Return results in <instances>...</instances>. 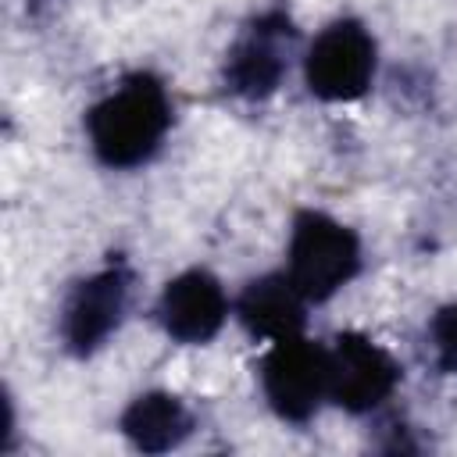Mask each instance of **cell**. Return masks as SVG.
Segmentation results:
<instances>
[{
  "label": "cell",
  "mask_w": 457,
  "mask_h": 457,
  "mask_svg": "<svg viewBox=\"0 0 457 457\" xmlns=\"http://www.w3.org/2000/svg\"><path fill=\"white\" fill-rule=\"evenodd\" d=\"M168 118L164 86L154 75H132L89 111L93 150L111 168H132L157 150Z\"/></svg>",
  "instance_id": "obj_1"
},
{
  "label": "cell",
  "mask_w": 457,
  "mask_h": 457,
  "mask_svg": "<svg viewBox=\"0 0 457 457\" xmlns=\"http://www.w3.org/2000/svg\"><path fill=\"white\" fill-rule=\"evenodd\" d=\"M361 250L346 225L325 214H300L289 239V278L307 300H325L357 271Z\"/></svg>",
  "instance_id": "obj_2"
},
{
  "label": "cell",
  "mask_w": 457,
  "mask_h": 457,
  "mask_svg": "<svg viewBox=\"0 0 457 457\" xmlns=\"http://www.w3.org/2000/svg\"><path fill=\"white\" fill-rule=\"evenodd\" d=\"M307 86L321 100H357L375 75V43L357 21L328 25L307 50Z\"/></svg>",
  "instance_id": "obj_3"
},
{
  "label": "cell",
  "mask_w": 457,
  "mask_h": 457,
  "mask_svg": "<svg viewBox=\"0 0 457 457\" xmlns=\"http://www.w3.org/2000/svg\"><path fill=\"white\" fill-rule=\"evenodd\" d=\"M261 382H264L268 403L282 418L303 421L328 396V350L300 336L278 339L275 350L264 357Z\"/></svg>",
  "instance_id": "obj_4"
},
{
  "label": "cell",
  "mask_w": 457,
  "mask_h": 457,
  "mask_svg": "<svg viewBox=\"0 0 457 457\" xmlns=\"http://www.w3.org/2000/svg\"><path fill=\"white\" fill-rule=\"evenodd\" d=\"M396 378L400 371L393 357L364 336L346 332L328 350V396L353 414L378 407L393 393Z\"/></svg>",
  "instance_id": "obj_5"
},
{
  "label": "cell",
  "mask_w": 457,
  "mask_h": 457,
  "mask_svg": "<svg viewBox=\"0 0 457 457\" xmlns=\"http://www.w3.org/2000/svg\"><path fill=\"white\" fill-rule=\"evenodd\" d=\"M129 300V275L121 268H107L75 286L64 303V339L75 353L96 350L111 328H118Z\"/></svg>",
  "instance_id": "obj_6"
},
{
  "label": "cell",
  "mask_w": 457,
  "mask_h": 457,
  "mask_svg": "<svg viewBox=\"0 0 457 457\" xmlns=\"http://www.w3.org/2000/svg\"><path fill=\"white\" fill-rule=\"evenodd\" d=\"M286 39H289V21L282 14L261 18L228 54V64H225L228 89L239 96H268L286 71V61H282Z\"/></svg>",
  "instance_id": "obj_7"
},
{
  "label": "cell",
  "mask_w": 457,
  "mask_h": 457,
  "mask_svg": "<svg viewBox=\"0 0 457 457\" xmlns=\"http://www.w3.org/2000/svg\"><path fill=\"white\" fill-rule=\"evenodd\" d=\"M225 293L207 271H186L161 296V321L182 343H207L225 321Z\"/></svg>",
  "instance_id": "obj_8"
},
{
  "label": "cell",
  "mask_w": 457,
  "mask_h": 457,
  "mask_svg": "<svg viewBox=\"0 0 457 457\" xmlns=\"http://www.w3.org/2000/svg\"><path fill=\"white\" fill-rule=\"evenodd\" d=\"M303 293L293 286L289 275H264L250 282L239 296V321L264 339H289L300 336L303 325Z\"/></svg>",
  "instance_id": "obj_9"
},
{
  "label": "cell",
  "mask_w": 457,
  "mask_h": 457,
  "mask_svg": "<svg viewBox=\"0 0 457 457\" xmlns=\"http://www.w3.org/2000/svg\"><path fill=\"white\" fill-rule=\"evenodd\" d=\"M121 428L132 439V446H139L146 453H161V450L179 446L189 436L193 418H189V411L175 396L146 393V396L132 400V407L121 418Z\"/></svg>",
  "instance_id": "obj_10"
},
{
  "label": "cell",
  "mask_w": 457,
  "mask_h": 457,
  "mask_svg": "<svg viewBox=\"0 0 457 457\" xmlns=\"http://www.w3.org/2000/svg\"><path fill=\"white\" fill-rule=\"evenodd\" d=\"M432 336H436V350H439L443 368L457 375V307H446L436 314Z\"/></svg>",
  "instance_id": "obj_11"
}]
</instances>
